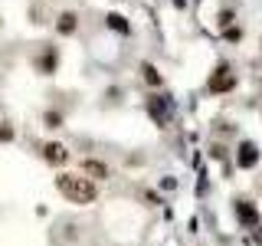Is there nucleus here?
<instances>
[{"instance_id": "9d476101", "label": "nucleus", "mask_w": 262, "mask_h": 246, "mask_svg": "<svg viewBox=\"0 0 262 246\" xmlns=\"http://www.w3.org/2000/svg\"><path fill=\"white\" fill-rule=\"evenodd\" d=\"M62 112H56V109H49V112H43V125L46 128H62Z\"/></svg>"}, {"instance_id": "f03ea898", "label": "nucleus", "mask_w": 262, "mask_h": 246, "mask_svg": "<svg viewBox=\"0 0 262 246\" xmlns=\"http://www.w3.org/2000/svg\"><path fill=\"white\" fill-rule=\"evenodd\" d=\"M207 89H210L213 95L233 92V89H236V72H233V66H229V63H216V66H213V72H210V79H207Z\"/></svg>"}, {"instance_id": "6e6552de", "label": "nucleus", "mask_w": 262, "mask_h": 246, "mask_svg": "<svg viewBox=\"0 0 262 246\" xmlns=\"http://www.w3.org/2000/svg\"><path fill=\"white\" fill-rule=\"evenodd\" d=\"M236 161H239V168H256L259 148L252 145V141H243V145H239V154H236Z\"/></svg>"}, {"instance_id": "1a4fd4ad", "label": "nucleus", "mask_w": 262, "mask_h": 246, "mask_svg": "<svg viewBox=\"0 0 262 246\" xmlns=\"http://www.w3.org/2000/svg\"><path fill=\"white\" fill-rule=\"evenodd\" d=\"M141 79L147 82V86H154V89L164 86V76L158 72V66H154V63H141Z\"/></svg>"}, {"instance_id": "0eeeda50", "label": "nucleus", "mask_w": 262, "mask_h": 246, "mask_svg": "<svg viewBox=\"0 0 262 246\" xmlns=\"http://www.w3.org/2000/svg\"><path fill=\"white\" fill-rule=\"evenodd\" d=\"M43 161L46 164H66L69 161V151H66V145H59V141H46L43 145Z\"/></svg>"}, {"instance_id": "20e7f679", "label": "nucleus", "mask_w": 262, "mask_h": 246, "mask_svg": "<svg viewBox=\"0 0 262 246\" xmlns=\"http://www.w3.org/2000/svg\"><path fill=\"white\" fill-rule=\"evenodd\" d=\"M233 210H236V220L243 223V230H256V227H259V210H256V203H252V200L236 197Z\"/></svg>"}, {"instance_id": "9b49d317", "label": "nucleus", "mask_w": 262, "mask_h": 246, "mask_svg": "<svg viewBox=\"0 0 262 246\" xmlns=\"http://www.w3.org/2000/svg\"><path fill=\"white\" fill-rule=\"evenodd\" d=\"M108 27H115L118 33H128V23H125V16H118V13H108Z\"/></svg>"}, {"instance_id": "423d86ee", "label": "nucleus", "mask_w": 262, "mask_h": 246, "mask_svg": "<svg viewBox=\"0 0 262 246\" xmlns=\"http://www.w3.org/2000/svg\"><path fill=\"white\" fill-rule=\"evenodd\" d=\"M79 168H82V174H85L89 180H95V184L108 177V164H105V161H98V158H82Z\"/></svg>"}, {"instance_id": "f8f14e48", "label": "nucleus", "mask_w": 262, "mask_h": 246, "mask_svg": "<svg viewBox=\"0 0 262 246\" xmlns=\"http://www.w3.org/2000/svg\"><path fill=\"white\" fill-rule=\"evenodd\" d=\"M10 138H13V128L4 125V128H0V141H10Z\"/></svg>"}, {"instance_id": "f257e3e1", "label": "nucleus", "mask_w": 262, "mask_h": 246, "mask_svg": "<svg viewBox=\"0 0 262 246\" xmlns=\"http://www.w3.org/2000/svg\"><path fill=\"white\" fill-rule=\"evenodd\" d=\"M56 191H59L69 203H76V207H89V203H95V197H98V184L89 180L85 174L62 171V174L56 177Z\"/></svg>"}, {"instance_id": "7ed1b4c3", "label": "nucleus", "mask_w": 262, "mask_h": 246, "mask_svg": "<svg viewBox=\"0 0 262 246\" xmlns=\"http://www.w3.org/2000/svg\"><path fill=\"white\" fill-rule=\"evenodd\" d=\"M33 69L39 72V76H53L56 72V66H59V49L56 46H49V43H39V49L33 53Z\"/></svg>"}, {"instance_id": "39448f33", "label": "nucleus", "mask_w": 262, "mask_h": 246, "mask_svg": "<svg viewBox=\"0 0 262 246\" xmlns=\"http://www.w3.org/2000/svg\"><path fill=\"white\" fill-rule=\"evenodd\" d=\"M56 33H59V36H76L79 33V13L76 10H59V16H56Z\"/></svg>"}]
</instances>
